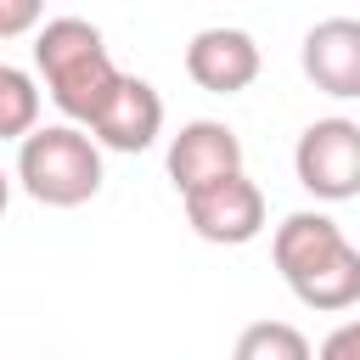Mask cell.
<instances>
[{"label":"cell","instance_id":"6da1fadb","mask_svg":"<svg viewBox=\"0 0 360 360\" xmlns=\"http://www.w3.org/2000/svg\"><path fill=\"white\" fill-rule=\"evenodd\" d=\"M270 259L304 309L343 315L360 304V248L343 236V225L332 214H321V208L287 214L270 236Z\"/></svg>","mask_w":360,"mask_h":360},{"label":"cell","instance_id":"7a4b0ae2","mask_svg":"<svg viewBox=\"0 0 360 360\" xmlns=\"http://www.w3.org/2000/svg\"><path fill=\"white\" fill-rule=\"evenodd\" d=\"M34 68L45 79V96L73 129H90L124 79L101 45V28L84 17H45L34 34Z\"/></svg>","mask_w":360,"mask_h":360},{"label":"cell","instance_id":"3957f363","mask_svg":"<svg viewBox=\"0 0 360 360\" xmlns=\"http://www.w3.org/2000/svg\"><path fill=\"white\" fill-rule=\"evenodd\" d=\"M17 186L45 208H79L101 191V146L73 124H39L17 141Z\"/></svg>","mask_w":360,"mask_h":360},{"label":"cell","instance_id":"277c9868","mask_svg":"<svg viewBox=\"0 0 360 360\" xmlns=\"http://www.w3.org/2000/svg\"><path fill=\"white\" fill-rule=\"evenodd\" d=\"M292 174L315 202L360 197V124L354 118H315L292 146Z\"/></svg>","mask_w":360,"mask_h":360},{"label":"cell","instance_id":"5b68a950","mask_svg":"<svg viewBox=\"0 0 360 360\" xmlns=\"http://www.w3.org/2000/svg\"><path fill=\"white\" fill-rule=\"evenodd\" d=\"M180 202H186V225L214 248H242V242H253L264 231V191L248 174L214 180V186H202V191H191Z\"/></svg>","mask_w":360,"mask_h":360},{"label":"cell","instance_id":"8992f818","mask_svg":"<svg viewBox=\"0 0 360 360\" xmlns=\"http://www.w3.org/2000/svg\"><path fill=\"white\" fill-rule=\"evenodd\" d=\"M231 174H242V141H236V129L219 124V118L180 124V135L169 141V180H174V191L191 197V191H202L214 180H231Z\"/></svg>","mask_w":360,"mask_h":360},{"label":"cell","instance_id":"52a82bcc","mask_svg":"<svg viewBox=\"0 0 360 360\" xmlns=\"http://www.w3.org/2000/svg\"><path fill=\"white\" fill-rule=\"evenodd\" d=\"M186 73L208 96H236L259 79V45H253L248 28H231V22L197 28L191 45H186Z\"/></svg>","mask_w":360,"mask_h":360},{"label":"cell","instance_id":"ba28073f","mask_svg":"<svg viewBox=\"0 0 360 360\" xmlns=\"http://www.w3.org/2000/svg\"><path fill=\"white\" fill-rule=\"evenodd\" d=\"M304 79L321 96L360 101V17H321L298 45Z\"/></svg>","mask_w":360,"mask_h":360},{"label":"cell","instance_id":"9c48e42d","mask_svg":"<svg viewBox=\"0 0 360 360\" xmlns=\"http://www.w3.org/2000/svg\"><path fill=\"white\" fill-rule=\"evenodd\" d=\"M84 135H90L96 146H107V152H146V146L163 135V96H158L146 79L124 73L118 90H112V101L101 107V118H96Z\"/></svg>","mask_w":360,"mask_h":360},{"label":"cell","instance_id":"30bf717a","mask_svg":"<svg viewBox=\"0 0 360 360\" xmlns=\"http://www.w3.org/2000/svg\"><path fill=\"white\" fill-rule=\"evenodd\" d=\"M231 360H315V349L292 321H253L236 332Z\"/></svg>","mask_w":360,"mask_h":360},{"label":"cell","instance_id":"8fae6325","mask_svg":"<svg viewBox=\"0 0 360 360\" xmlns=\"http://www.w3.org/2000/svg\"><path fill=\"white\" fill-rule=\"evenodd\" d=\"M34 129H39V84L22 68L0 62V141H28Z\"/></svg>","mask_w":360,"mask_h":360},{"label":"cell","instance_id":"7c38bea8","mask_svg":"<svg viewBox=\"0 0 360 360\" xmlns=\"http://www.w3.org/2000/svg\"><path fill=\"white\" fill-rule=\"evenodd\" d=\"M45 11L39 0H0V39H17V34H39Z\"/></svg>","mask_w":360,"mask_h":360},{"label":"cell","instance_id":"4fadbf2b","mask_svg":"<svg viewBox=\"0 0 360 360\" xmlns=\"http://www.w3.org/2000/svg\"><path fill=\"white\" fill-rule=\"evenodd\" d=\"M315 360H360V315L343 321V326H332L326 343L315 349Z\"/></svg>","mask_w":360,"mask_h":360},{"label":"cell","instance_id":"5bb4252c","mask_svg":"<svg viewBox=\"0 0 360 360\" xmlns=\"http://www.w3.org/2000/svg\"><path fill=\"white\" fill-rule=\"evenodd\" d=\"M6 202H11V174L0 169V214H6Z\"/></svg>","mask_w":360,"mask_h":360}]
</instances>
